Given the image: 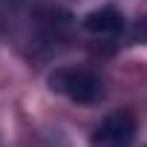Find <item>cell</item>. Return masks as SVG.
I'll list each match as a JSON object with an SVG mask.
<instances>
[{
    "mask_svg": "<svg viewBox=\"0 0 147 147\" xmlns=\"http://www.w3.org/2000/svg\"><path fill=\"white\" fill-rule=\"evenodd\" d=\"M84 29L90 35H118L124 29V18L118 9L113 6H101V9H92L87 18H84Z\"/></svg>",
    "mask_w": 147,
    "mask_h": 147,
    "instance_id": "cell-3",
    "label": "cell"
},
{
    "mask_svg": "<svg viewBox=\"0 0 147 147\" xmlns=\"http://www.w3.org/2000/svg\"><path fill=\"white\" fill-rule=\"evenodd\" d=\"M52 92L75 101V104H95L104 98V81L90 69L81 66H61L49 75Z\"/></svg>",
    "mask_w": 147,
    "mask_h": 147,
    "instance_id": "cell-1",
    "label": "cell"
},
{
    "mask_svg": "<svg viewBox=\"0 0 147 147\" xmlns=\"http://www.w3.org/2000/svg\"><path fill=\"white\" fill-rule=\"evenodd\" d=\"M138 133V121L130 110H118L113 115H107L95 133H92V147H130L136 141Z\"/></svg>",
    "mask_w": 147,
    "mask_h": 147,
    "instance_id": "cell-2",
    "label": "cell"
}]
</instances>
